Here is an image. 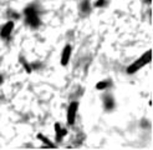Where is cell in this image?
Instances as JSON below:
<instances>
[{
	"label": "cell",
	"instance_id": "cell-1",
	"mask_svg": "<svg viewBox=\"0 0 153 150\" xmlns=\"http://www.w3.org/2000/svg\"><path fill=\"white\" fill-rule=\"evenodd\" d=\"M152 60V50L149 49L148 51H146L142 56H140L136 60L134 63H132L129 66H127V74H134L137 73L140 69H142L143 66H146L149 62Z\"/></svg>",
	"mask_w": 153,
	"mask_h": 150
},
{
	"label": "cell",
	"instance_id": "cell-2",
	"mask_svg": "<svg viewBox=\"0 0 153 150\" xmlns=\"http://www.w3.org/2000/svg\"><path fill=\"white\" fill-rule=\"evenodd\" d=\"M25 18H26V24H29L31 28H39L40 25V16L39 11H37L35 5H29L24 10Z\"/></svg>",
	"mask_w": 153,
	"mask_h": 150
},
{
	"label": "cell",
	"instance_id": "cell-3",
	"mask_svg": "<svg viewBox=\"0 0 153 150\" xmlns=\"http://www.w3.org/2000/svg\"><path fill=\"white\" fill-rule=\"evenodd\" d=\"M77 110H79V103L72 101L70 103L67 108V124L74 125L76 122V116H77Z\"/></svg>",
	"mask_w": 153,
	"mask_h": 150
},
{
	"label": "cell",
	"instance_id": "cell-4",
	"mask_svg": "<svg viewBox=\"0 0 153 150\" xmlns=\"http://www.w3.org/2000/svg\"><path fill=\"white\" fill-rule=\"evenodd\" d=\"M71 52H72V48L71 45H66V46L64 48L62 52H61V59H60V63L62 66H66L68 64V62H70V58H71Z\"/></svg>",
	"mask_w": 153,
	"mask_h": 150
},
{
	"label": "cell",
	"instance_id": "cell-5",
	"mask_svg": "<svg viewBox=\"0 0 153 150\" xmlns=\"http://www.w3.org/2000/svg\"><path fill=\"white\" fill-rule=\"evenodd\" d=\"M14 30V21H7L6 24L3 25L1 30H0V36H1V39H7L11 33Z\"/></svg>",
	"mask_w": 153,
	"mask_h": 150
},
{
	"label": "cell",
	"instance_id": "cell-6",
	"mask_svg": "<svg viewBox=\"0 0 153 150\" xmlns=\"http://www.w3.org/2000/svg\"><path fill=\"white\" fill-rule=\"evenodd\" d=\"M103 105L107 111H111L114 109V105H116V103H114V99L112 95H105L103 98Z\"/></svg>",
	"mask_w": 153,
	"mask_h": 150
},
{
	"label": "cell",
	"instance_id": "cell-7",
	"mask_svg": "<svg viewBox=\"0 0 153 150\" xmlns=\"http://www.w3.org/2000/svg\"><path fill=\"white\" fill-rule=\"evenodd\" d=\"M55 133H56V140L60 142L61 140L64 139L65 135L67 134V130L65 129V128L61 126L60 123H56V124H55Z\"/></svg>",
	"mask_w": 153,
	"mask_h": 150
},
{
	"label": "cell",
	"instance_id": "cell-8",
	"mask_svg": "<svg viewBox=\"0 0 153 150\" xmlns=\"http://www.w3.org/2000/svg\"><path fill=\"white\" fill-rule=\"evenodd\" d=\"M80 13L82 15H88L91 13V4L90 0H82L80 4Z\"/></svg>",
	"mask_w": 153,
	"mask_h": 150
},
{
	"label": "cell",
	"instance_id": "cell-9",
	"mask_svg": "<svg viewBox=\"0 0 153 150\" xmlns=\"http://www.w3.org/2000/svg\"><path fill=\"white\" fill-rule=\"evenodd\" d=\"M37 139H40V140L44 142V144L46 145L48 148H50V149H55V148H56V146H55V144H53V142H52V141H51L49 138L44 136V135H42V134H40V133L37 134Z\"/></svg>",
	"mask_w": 153,
	"mask_h": 150
},
{
	"label": "cell",
	"instance_id": "cell-10",
	"mask_svg": "<svg viewBox=\"0 0 153 150\" xmlns=\"http://www.w3.org/2000/svg\"><path fill=\"white\" fill-rule=\"evenodd\" d=\"M110 86V81H107V80H103V81H98L97 84H96V89L97 90H105Z\"/></svg>",
	"mask_w": 153,
	"mask_h": 150
},
{
	"label": "cell",
	"instance_id": "cell-11",
	"mask_svg": "<svg viewBox=\"0 0 153 150\" xmlns=\"http://www.w3.org/2000/svg\"><path fill=\"white\" fill-rule=\"evenodd\" d=\"M106 0H96L95 2V6L96 8H103L105 5H106Z\"/></svg>",
	"mask_w": 153,
	"mask_h": 150
},
{
	"label": "cell",
	"instance_id": "cell-12",
	"mask_svg": "<svg viewBox=\"0 0 153 150\" xmlns=\"http://www.w3.org/2000/svg\"><path fill=\"white\" fill-rule=\"evenodd\" d=\"M21 62L24 63V68H25V70H26L27 73H31V68H30V64L25 63V62H24V60H22V59H21Z\"/></svg>",
	"mask_w": 153,
	"mask_h": 150
},
{
	"label": "cell",
	"instance_id": "cell-13",
	"mask_svg": "<svg viewBox=\"0 0 153 150\" xmlns=\"http://www.w3.org/2000/svg\"><path fill=\"white\" fill-rule=\"evenodd\" d=\"M3 81H4V80H3V76H1V75H0V85L3 84Z\"/></svg>",
	"mask_w": 153,
	"mask_h": 150
},
{
	"label": "cell",
	"instance_id": "cell-14",
	"mask_svg": "<svg viewBox=\"0 0 153 150\" xmlns=\"http://www.w3.org/2000/svg\"><path fill=\"white\" fill-rule=\"evenodd\" d=\"M144 3H147V4H151V3H152V0H144Z\"/></svg>",
	"mask_w": 153,
	"mask_h": 150
}]
</instances>
